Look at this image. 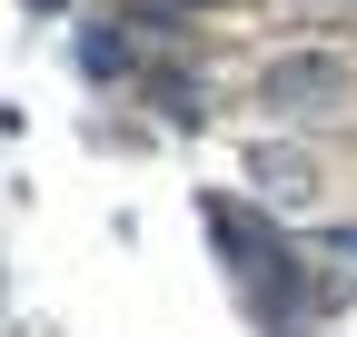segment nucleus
Masks as SVG:
<instances>
[{"label": "nucleus", "instance_id": "obj_1", "mask_svg": "<svg viewBox=\"0 0 357 337\" xmlns=\"http://www.w3.org/2000/svg\"><path fill=\"white\" fill-rule=\"evenodd\" d=\"M347 100V60L337 50H278L258 70V109H278V119H328Z\"/></svg>", "mask_w": 357, "mask_h": 337}, {"label": "nucleus", "instance_id": "obj_2", "mask_svg": "<svg viewBox=\"0 0 357 337\" xmlns=\"http://www.w3.org/2000/svg\"><path fill=\"white\" fill-rule=\"evenodd\" d=\"M248 189H258L268 208H307V198H318V159H307V149H278V139H258V149H248Z\"/></svg>", "mask_w": 357, "mask_h": 337}]
</instances>
